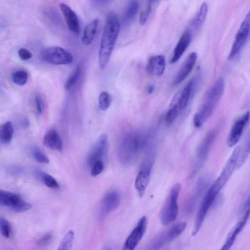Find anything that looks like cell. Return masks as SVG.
Masks as SVG:
<instances>
[{
    "label": "cell",
    "mask_w": 250,
    "mask_h": 250,
    "mask_svg": "<svg viewBox=\"0 0 250 250\" xmlns=\"http://www.w3.org/2000/svg\"><path fill=\"white\" fill-rule=\"evenodd\" d=\"M150 134L146 131H130L124 133L120 139L118 156L120 162L125 166L133 163L138 154L150 145Z\"/></svg>",
    "instance_id": "cell-1"
},
{
    "label": "cell",
    "mask_w": 250,
    "mask_h": 250,
    "mask_svg": "<svg viewBox=\"0 0 250 250\" xmlns=\"http://www.w3.org/2000/svg\"><path fill=\"white\" fill-rule=\"evenodd\" d=\"M120 28V23L117 14L113 11L109 12L106 17L98 54L99 65L102 69H104L108 62Z\"/></svg>",
    "instance_id": "cell-2"
},
{
    "label": "cell",
    "mask_w": 250,
    "mask_h": 250,
    "mask_svg": "<svg viewBox=\"0 0 250 250\" xmlns=\"http://www.w3.org/2000/svg\"><path fill=\"white\" fill-rule=\"evenodd\" d=\"M225 90V81L220 77L206 92L203 104L193 118L194 126L201 127L211 116L221 100Z\"/></svg>",
    "instance_id": "cell-3"
},
{
    "label": "cell",
    "mask_w": 250,
    "mask_h": 250,
    "mask_svg": "<svg viewBox=\"0 0 250 250\" xmlns=\"http://www.w3.org/2000/svg\"><path fill=\"white\" fill-rule=\"evenodd\" d=\"M200 79L199 74H197L188 82L182 91L177 94L166 112L169 119L175 121L187 108L195 94Z\"/></svg>",
    "instance_id": "cell-4"
},
{
    "label": "cell",
    "mask_w": 250,
    "mask_h": 250,
    "mask_svg": "<svg viewBox=\"0 0 250 250\" xmlns=\"http://www.w3.org/2000/svg\"><path fill=\"white\" fill-rule=\"evenodd\" d=\"M223 188L215 180L207 189L199 207L192 230L195 235L200 230L211 206Z\"/></svg>",
    "instance_id": "cell-5"
},
{
    "label": "cell",
    "mask_w": 250,
    "mask_h": 250,
    "mask_svg": "<svg viewBox=\"0 0 250 250\" xmlns=\"http://www.w3.org/2000/svg\"><path fill=\"white\" fill-rule=\"evenodd\" d=\"M181 189V184L177 183L173 186L170 190L160 214L161 222L164 225H167L173 222L177 216L178 200Z\"/></svg>",
    "instance_id": "cell-6"
},
{
    "label": "cell",
    "mask_w": 250,
    "mask_h": 250,
    "mask_svg": "<svg viewBox=\"0 0 250 250\" xmlns=\"http://www.w3.org/2000/svg\"><path fill=\"white\" fill-rule=\"evenodd\" d=\"M40 58L43 62L54 65H67L73 62V56L71 53L58 46L43 49L40 54Z\"/></svg>",
    "instance_id": "cell-7"
},
{
    "label": "cell",
    "mask_w": 250,
    "mask_h": 250,
    "mask_svg": "<svg viewBox=\"0 0 250 250\" xmlns=\"http://www.w3.org/2000/svg\"><path fill=\"white\" fill-rule=\"evenodd\" d=\"M250 12L246 15L235 35L231 48L229 54L228 59L232 60L241 52L247 42L250 35Z\"/></svg>",
    "instance_id": "cell-8"
},
{
    "label": "cell",
    "mask_w": 250,
    "mask_h": 250,
    "mask_svg": "<svg viewBox=\"0 0 250 250\" xmlns=\"http://www.w3.org/2000/svg\"><path fill=\"white\" fill-rule=\"evenodd\" d=\"M154 157L153 154H149L142 163L135 181V187L140 197H142L147 187Z\"/></svg>",
    "instance_id": "cell-9"
},
{
    "label": "cell",
    "mask_w": 250,
    "mask_h": 250,
    "mask_svg": "<svg viewBox=\"0 0 250 250\" xmlns=\"http://www.w3.org/2000/svg\"><path fill=\"white\" fill-rule=\"evenodd\" d=\"M187 224L180 222L173 225L161 234L151 244L149 250H159L167 243L178 237L185 229Z\"/></svg>",
    "instance_id": "cell-10"
},
{
    "label": "cell",
    "mask_w": 250,
    "mask_h": 250,
    "mask_svg": "<svg viewBox=\"0 0 250 250\" xmlns=\"http://www.w3.org/2000/svg\"><path fill=\"white\" fill-rule=\"evenodd\" d=\"M147 227V218L143 216L127 237L122 250H134L143 237Z\"/></svg>",
    "instance_id": "cell-11"
},
{
    "label": "cell",
    "mask_w": 250,
    "mask_h": 250,
    "mask_svg": "<svg viewBox=\"0 0 250 250\" xmlns=\"http://www.w3.org/2000/svg\"><path fill=\"white\" fill-rule=\"evenodd\" d=\"M250 119L248 111L239 117L233 124L227 139V144L229 147L235 146L240 140L244 129Z\"/></svg>",
    "instance_id": "cell-12"
},
{
    "label": "cell",
    "mask_w": 250,
    "mask_h": 250,
    "mask_svg": "<svg viewBox=\"0 0 250 250\" xmlns=\"http://www.w3.org/2000/svg\"><path fill=\"white\" fill-rule=\"evenodd\" d=\"M241 146H236L232 151L219 176L216 180L223 188L231 177L235 168L240 152Z\"/></svg>",
    "instance_id": "cell-13"
},
{
    "label": "cell",
    "mask_w": 250,
    "mask_h": 250,
    "mask_svg": "<svg viewBox=\"0 0 250 250\" xmlns=\"http://www.w3.org/2000/svg\"><path fill=\"white\" fill-rule=\"evenodd\" d=\"M216 136V130L208 132L200 143L197 149L195 169H198L208 158Z\"/></svg>",
    "instance_id": "cell-14"
},
{
    "label": "cell",
    "mask_w": 250,
    "mask_h": 250,
    "mask_svg": "<svg viewBox=\"0 0 250 250\" xmlns=\"http://www.w3.org/2000/svg\"><path fill=\"white\" fill-rule=\"evenodd\" d=\"M121 196L116 190L108 191L104 196L100 206V213L104 216L115 210L120 205Z\"/></svg>",
    "instance_id": "cell-15"
},
{
    "label": "cell",
    "mask_w": 250,
    "mask_h": 250,
    "mask_svg": "<svg viewBox=\"0 0 250 250\" xmlns=\"http://www.w3.org/2000/svg\"><path fill=\"white\" fill-rule=\"evenodd\" d=\"M108 146L107 136L102 135L90 150L87 158L88 167L95 162L103 160L106 154Z\"/></svg>",
    "instance_id": "cell-16"
},
{
    "label": "cell",
    "mask_w": 250,
    "mask_h": 250,
    "mask_svg": "<svg viewBox=\"0 0 250 250\" xmlns=\"http://www.w3.org/2000/svg\"><path fill=\"white\" fill-rule=\"evenodd\" d=\"M60 8L69 30L75 34H78L80 25L79 18L75 11L67 4L61 2Z\"/></svg>",
    "instance_id": "cell-17"
},
{
    "label": "cell",
    "mask_w": 250,
    "mask_h": 250,
    "mask_svg": "<svg viewBox=\"0 0 250 250\" xmlns=\"http://www.w3.org/2000/svg\"><path fill=\"white\" fill-rule=\"evenodd\" d=\"M166 65V59L163 55H155L151 56L148 60L146 70L149 75L160 77L163 74Z\"/></svg>",
    "instance_id": "cell-18"
},
{
    "label": "cell",
    "mask_w": 250,
    "mask_h": 250,
    "mask_svg": "<svg viewBox=\"0 0 250 250\" xmlns=\"http://www.w3.org/2000/svg\"><path fill=\"white\" fill-rule=\"evenodd\" d=\"M197 59V54L193 52L189 54L179 70L173 81L174 85L181 83L192 71Z\"/></svg>",
    "instance_id": "cell-19"
},
{
    "label": "cell",
    "mask_w": 250,
    "mask_h": 250,
    "mask_svg": "<svg viewBox=\"0 0 250 250\" xmlns=\"http://www.w3.org/2000/svg\"><path fill=\"white\" fill-rule=\"evenodd\" d=\"M192 34L187 29L182 35L173 50V55L170 61V63H176L182 57L190 43Z\"/></svg>",
    "instance_id": "cell-20"
},
{
    "label": "cell",
    "mask_w": 250,
    "mask_h": 250,
    "mask_svg": "<svg viewBox=\"0 0 250 250\" xmlns=\"http://www.w3.org/2000/svg\"><path fill=\"white\" fill-rule=\"evenodd\" d=\"M249 216L250 209H248L244 212L242 218L235 226L219 250H229L230 249L233 245L237 236L242 231L246 224L249 218Z\"/></svg>",
    "instance_id": "cell-21"
},
{
    "label": "cell",
    "mask_w": 250,
    "mask_h": 250,
    "mask_svg": "<svg viewBox=\"0 0 250 250\" xmlns=\"http://www.w3.org/2000/svg\"><path fill=\"white\" fill-rule=\"evenodd\" d=\"M209 183L210 177L208 176L202 177L198 180L188 202V208L189 210L193 209L203 194L207 190Z\"/></svg>",
    "instance_id": "cell-22"
},
{
    "label": "cell",
    "mask_w": 250,
    "mask_h": 250,
    "mask_svg": "<svg viewBox=\"0 0 250 250\" xmlns=\"http://www.w3.org/2000/svg\"><path fill=\"white\" fill-rule=\"evenodd\" d=\"M43 143L47 147L54 150L61 151L63 149L62 138L55 129L49 130L45 134Z\"/></svg>",
    "instance_id": "cell-23"
},
{
    "label": "cell",
    "mask_w": 250,
    "mask_h": 250,
    "mask_svg": "<svg viewBox=\"0 0 250 250\" xmlns=\"http://www.w3.org/2000/svg\"><path fill=\"white\" fill-rule=\"evenodd\" d=\"M98 25L99 20L97 19H95L86 24L82 38L83 45L88 46L92 42L97 33Z\"/></svg>",
    "instance_id": "cell-24"
},
{
    "label": "cell",
    "mask_w": 250,
    "mask_h": 250,
    "mask_svg": "<svg viewBox=\"0 0 250 250\" xmlns=\"http://www.w3.org/2000/svg\"><path fill=\"white\" fill-rule=\"evenodd\" d=\"M21 199L14 193L0 189V205L1 206L8 207L13 210Z\"/></svg>",
    "instance_id": "cell-25"
},
{
    "label": "cell",
    "mask_w": 250,
    "mask_h": 250,
    "mask_svg": "<svg viewBox=\"0 0 250 250\" xmlns=\"http://www.w3.org/2000/svg\"><path fill=\"white\" fill-rule=\"evenodd\" d=\"M208 13V4L204 2L197 13L195 17L191 21L190 28L188 29L192 33L193 31L198 30L203 24L207 17Z\"/></svg>",
    "instance_id": "cell-26"
},
{
    "label": "cell",
    "mask_w": 250,
    "mask_h": 250,
    "mask_svg": "<svg viewBox=\"0 0 250 250\" xmlns=\"http://www.w3.org/2000/svg\"><path fill=\"white\" fill-rule=\"evenodd\" d=\"M14 128L12 123L7 121L0 126V143L2 144H9L13 137Z\"/></svg>",
    "instance_id": "cell-27"
},
{
    "label": "cell",
    "mask_w": 250,
    "mask_h": 250,
    "mask_svg": "<svg viewBox=\"0 0 250 250\" xmlns=\"http://www.w3.org/2000/svg\"><path fill=\"white\" fill-rule=\"evenodd\" d=\"M139 8V4L137 0H132L128 4L123 17V22L125 24L129 23L136 16Z\"/></svg>",
    "instance_id": "cell-28"
},
{
    "label": "cell",
    "mask_w": 250,
    "mask_h": 250,
    "mask_svg": "<svg viewBox=\"0 0 250 250\" xmlns=\"http://www.w3.org/2000/svg\"><path fill=\"white\" fill-rule=\"evenodd\" d=\"M36 174L47 187L52 189H58L60 185L56 179L51 175L40 169L36 171Z\"/></svg>",
    "instance_id": "cell-29"
},
{
    "label": "cell",
    "mask_w": 250,
    "mask_h": 250,
    "mask_svg": "<svg viewBox=\"0 0 250 250\" xmlns=\"http://www.w3.org/2000/svg\"><path fill=\"white\" fill-rule=\"evenodd\" d=\"M250 136L248 135L243 145L242 149L241 147L240 152L237 162L236 168H240L245 164L250 155Z\"/></svg>",
    "instance_id": "cell-30"
},
{
    "label": "cell",
    "mask_w": 250,
    "mask_h": 250,
    "mask_svg": "<svg viewBox=\"0 0 250 250\" xmlns=\"http://www.w3.org/2000/svg\"><path fill=\"white\" fill-rule=\"evenodd\" d=\"M82 72V65L79 64L76 66L72 74L67 79L65 85L64 89L66 90L70 89L78 81Z\"/></svg>",
    "instance_id": "cell-31"
},
{
    "label": "cell",
    "mask_w": 250,
    "mask_h": 250,
    "mask_svg": "<svg viewBox=\"0 0 250 250\" xmlns=\"http://www.w3.org/2000/svg\"><path fill=\"white\" fill-rule=\"evenodd\" d=\"M74 239V232L69 230L61 241L57 250H71Z\"/></svg>",
    "instance_id": "cell-32"
},
{
    "label": "cell",
    "mask_w": 250,
    "mask_h": 250,
    "mask_svg": "<svg viewBox=\"0 0 250 250\" xmlns=\"http://www.w3.org/2000/svg\"><path fill=\"white\" fill-rule=\"evenodd\" d=\"M111 102V95L106 91H102L98 98V104L100 109L106 111L110 106Z\"/></svg>",
    "instance_id": "cell-33"
},
{
    "label": "cell",
    "mask_w": 250,
    "mask_h": 250,
    "mask_svg": "<svg viewBox=\"0 0 250 250\" xmlns=\"http://www.w3.org/2000/svg\"><path fill=\"white\" fill-rule=\"evenodd\" d=\"M28 79V73L24 70H17L12 74L13 82L18 85H24Z\"/></svg>",
    "instance_id": "cell-34"
},
{
    "label": "cell",
    "mask_w": 250,
    "mask_h": 250,
    "mask_svg": "<svg viewBox=\"0 0 250 250\" xmlns=\"http://www.w3.org/2000/svg\"><path fill=\"white\" fill-rule=\"evenodd\" d=\"M152 1H146L144 5L139 17V22L142 25H144L147 21L152 9Z\"/></svg>",
    "instance_id": "cell-35"
},
{
    "label": "cell",
    "mask_w": 250,
    "mask_h": 250,
    "mask_svg": "<svg viewBox=\"0 0 250 250\" xmlns=\"http://www.w3.org/2000/svg\"><path fill=\"white\" fill-rule=\"evenodd\" d=\"M0 232L5 238H9L11 232V225L4 217L0 216Z\"/></svg>",
    "instance_id": "cell-36"
},
{
    "label": "cell",
    "mask_w": 250,
    "mask_h": 250,
    "mask_svg": "<svg viewBox=\"0 0 250 250\" xmlns=\"http://www.w3.org/2000/svg\"><path fill=\"white\" fill-rule=\"evenodd\" d=\"M90 175L95 177L101 174L104 168V163L103 160H98L90 165Z\"/></svg>",
    "instance_id": "cell-37"
},
{
    "label": "cell",
    "mask_w": 250,
    "mask_h": 250,
    "mask_svg": "<svg viewBox=\"0 0 250 250\" xmlns=\"http://www.w3.org/2000/svg\"><path fill=\"white\" fill-rule=\"evenodd\" d=\"M32 153L34 158L38 162L43 164H47L49 162L48 158L39 148H33Z\"/></svg>",
    "instance_id": "cell-38"
},
{
    "label": "cell",
    "mask_w": 250,
    "mask_h": 250,
    "mask_svg": "<svg viewBox=\"0 0 250 250\" xmlns=\"http://www.w3.org/2000/svg\"><path fill=\"white\" fill-rule=\"evenodd\" d=\"M53 238V234L47 232L40 238L37 241V244L40 246H45L50 244Z\"/></svg>",
    "instance_id": "cell-39"
},
{
    "label": "cell",
    "mask_w": 250,
    "mask_h": 250,
    "mask_svg": "<svg viewBox=\"0 0 250 250\" xmlns=\"http://www.w3.org/2000/svg\"><path fill=\"white\" fill-rule=\"evenodd\" d=\"M34 100L38 113L39 115L42 114L44 109L43 102L42 97L37 95L35 97Z\"/></svg>",
    "instance_id": "cell-40"
},
{
    "label": "cell",
    "mask_w": 250,
    "mask_h": 250,
    "mask_svg": "<svg viewBox=\"0 0 250 250\" xmlns=\"http://www.w3.org/2000/svg\"><path fill=\"white\" fill-rule=\"evenodd\" d=\"M18 55L20 58L23 61H26L32 57V54L28 50L25 48H21L18 51Z\"/></svg>",
    "instance_id": "cell-41"
},
{
    "label": "cell",
    "mask_w": 250,
    "mask_h": 250,
    "mask_svg": "<svg viewBox=\"0 0 250 250\" xmlns=\"http://www.w3.org/2000/svg\"><path fill=\"white\" fill-rule=\"evenodd\" d=\"M21 124L22 127H27L29 125V122L27 119H24L21 121Z\"/></svg>",
    "instance_id": "cell-42"
},
{
    "label": "cell",
    "mask_w": 250,
    "mask_h": 250,
    "mask_svg": "<svg viewBox=\"0 0 250 250\" xmlns=\"http://www.w3.org/2000/svg\"><path fill=\"white\" fill-rule=\"evenodd\" d=\"M154 90V86L152 84L149 85L147 87V93L149 94H152Z\"/></svg>",
    "instance_id": "cell-43"
}]
</instances>
